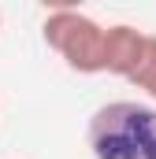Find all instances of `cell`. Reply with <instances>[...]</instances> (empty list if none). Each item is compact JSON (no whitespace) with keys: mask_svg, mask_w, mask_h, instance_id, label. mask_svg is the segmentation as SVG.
<instances>
[{"mask_svg":"<svg viewBox=\"0 0 156 159\" xmlns=\"http://www.w3.org/2000/svg\"><path fill=\"white\" fill-rule=\"evenodd\" d=\"M85 141L93 159H156V107L112 100L93 111Z\"/></svg>","mask_w":156,"mask_h":159,"instance_id":"obj_1","label":"cell"},{"mask_svg":"<svg viewBox=\"0 0 156 159\" xmlns=\"http://www.w3.org/2000/svg\"><path fill=\"white\" fill-rule=\"evenodd\" d=\"M45 44L78 74H108V26L75 7H56L41 22Z\"/></svg>","mask_w":156,"mask_h":159,"instance_id":"obj_2","label":"cell"},{"mask_svg":"<svg viewBox=\"0 0 156 159\" xmlns=\"http://www.w3.org/2000/svg\"><path fill=\"white\" fill-rule=\"evenodd\" d=\"M130 85H138L149 100H156V37H153V34H149V48H145L141 67L130 74Z\"/></svg>","mask_w":156,"mask_h":159,"instance_id":"obj_4","label":"cell"},{"mask_svg":"<svg viewBox=\"0 0 156 159\" xmlns=\"http://www.w3.org/2000/svg\"><path fill=\"white\" fill-rule=\"evenodd\" d=\"M145 48H149V34L145 30L126 26V22L108 26V74L130 81V74L145 59Z\"/></svg>","mask_w":156,"mask_h":159,"instance_id":"obj_3","label":"cell"}]
</instances>
